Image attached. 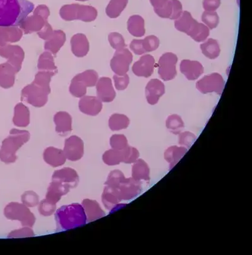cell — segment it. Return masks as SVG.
Segmentation results:
<instances>
[{
	"label": "cell",
	"instance_id": "obj_55",
	"mask_svg": "<svg viewBox=\"0 0 252 255\" xmlns=\"http://www.w3.org/2000/svg\"><path fill=\"white\" fill-rule=\"evenodd\" d=\"M76 1H88V0H76Z\"/></svg>",
	"mask_w": 252,
	"mask_h": 255
},
{
	"label": "cell",
	"instance_id": "obj_31",
	"mask_svg": "<svg viewBox=\"0 0 252 255\" xmlns=\"http://www.w3.org/2000/svg\"><path fill=\"white\" fill-rule=\"evenodd\" d=\"M37 68L40 71H48L54 75L58 71L54 64L53 56L48 51L44 52L40 55L38 61Z\"/></svg>",
	"mask_w": 252,
	"mask_h": 255
},
{
	"label": "cell",
	"instance_id": "obj_42",
	"mask_svg": "<svg viewBox=\"0 0 252 255\" xmlns=\"http://www.w3.org/2000/svg\"><path fill=\"white\" fill-rule=\"evenodd\" d=\"M22 204L28 207H34L39 204V197L34 191H27L22 195Z\"/></svg>",
	"mask_w": 252,
	"mask_h": 255
},
{
	"label": "cell",
	"instance_id": "obj_13",
	"mask_svg": "<svg viewBox=\"0 0 252 255\" xmlns=\"http://www.w3.org/2000/svg\"><path fill=\"white\" fill-rule=\"evenodd\" d=\"M155 67V60L151 55L146 54L141 57L133 65L132 70L135 76L149 78L153 75Z\"/></svg>",
	"mask_w": 252,
	"mask_h": 255
},
{
	"label": "cell",
	"instance_id": "obj_51",
	"mask_svg": "<svg viewBox=\"0 0 252 255\" xmlns=\"http://www.w3.org/2000/svg\"><path fill=\"white\" fill-rule=\"evenodd\" d=\"M130 48L135 54L142 55L145 53L142 40L134 39L130 44Z\"/></svg>",
	"mask_w": 252,
	"mask_h": 255
},
{
	"label": "cell",
	"instance_id": "obj_22",
	"mask_svg": "<svg viewBox=\"0 0 252 255\" xmlns=\"http://www.w3.org/2000/svg\"><path fill=\"white\" fill-rule=\"evenodd\" d=\"M82 206L86 214L88 223H91L106 216L105 212L96 201L90 199L83 200Z\"/></svg>",
	"mask_w": 252,
	"mask_h": 255
},
{
	"label": "cell",
	"instance_id": "obj_40",
	"mask_svg": "<svg viewBox=\"0 0 252 255\" xmlns=\"http://www.w3.org/2000/svg\"><path fill=\"white\" fill-rule=\"evenodd\" d=\"M202 21L209 29H214L218 27L220 22V18L216 11H204L202 15Z\"/></svg>",
	"mask_w": 252,
	"mask_h": 255
},
{
	"label": "cell",
	"instance_id": "obj_46",
	"mask_svg": "<svg viewBox=\"0 0 252 255\" xmlns=\"http://www.w3.org/2000/svg\"><path fill=\"white\" fill-rule=\"evenodd\" d=\"M56 211V204L47 201L46 199L42 200L39 203V211L43 216L52 215Z\"/></svg>",
	"mask_w": 252,
	"mask_h": 255
},
{
	"label": "cell",
	"instance_id": "obj_5",
	"mask_svg": "<svg viewBox=\"0 0 252 255\" xmlns=\"http://www.w3.org/2000/svg\"><path fill=\"white\" fill-rule=\"evenodd\" d=\"M61 17L66 21L80 20L85 22L96 20L97 11L94 7L79 4H66L59 11Z\"/></svg>",
	"mask_w": 252,
	"mask_h": 255
},
{
	"label": "cell",
	"instance_id": "obj_9",
	"mask_svg": "<svg viewBox=\"0 0 252 255\" xmlns=\"http://www.w3.org/2000/svg\"><path fill=\"white\" fill-rule=\"evenodd\" d=\"M225 86V82L222 76L216 73L204 76L196 83L197 89L203 94L213 92L222 94Z\"/></svg>",
	"mask_w": 252,
	"mask_h": 255
},
{
	"label": "cell",
	"instance_id": "obj_34",
	"mask_svg": "<svg viewBox=\"0 0 252 255\" xmlns=\"http://www.w3.org/2000/svg\"><path fill=\"white\" fill-rule=\"evenodd\" d=\"M130 121L129 118L123 114H113L109 119V126L112 130H120L127 128Z\"/></svg>",
	"mask_w": 252,
	"mask_h": 255
},
{
	"label": "cell",
	"instance_id": "obj_6",
	"mask_svg": "<svg viewBox=\"0 0 252 255\" xmlns=\"http://www.w3.org/2000/svg\"><path fill=\"white\" fill-rule=\"evenodd\" d=\"M98 78V73L94 70H87L78 74L71 80L70 87L71 94L77 98L85 96L87 94V88L94 87Z\"/></svg>",
	"mask_w": 252,
	"mask_h": 255
},
{
	"label": "cell",
	"instance_id": "obj_26",
	"mask_svg": "<svg viewBox=\"0 0 252 255\" xmlns=\"http://www.w3.org/2000/svg\"><path fill=\"white\" fill-rule=\"evenodd\" d=\"M183 12L182 4L178 0H168V4L156 13L160 17L177 20Z\"/></svg>",
	"mask_w": 252,
	"mask_h": 255
},
{
	"label": "cell",
	"instance_id": "obj_14",
	"mask_svg": "<svg viewBox=\"0 0 252 255\" xmlns=\"http://www.w3.org/2000/svg\"><path fill=\"white\" fill-rule=\"evenodd\" d=\"M116 189L118 190L121 201H128L139 194V181L135 180L133 178L127 179L125 178Z\"/></svg>",
	"mask_w": 252,
	"mask_h": 255
},
{
	"label": "cell",
	"instance_id": "obj_8",
	"mask_svg": "<svg viewBox=\"0 0 252 255\" xmlns=\"http://www.w3.org/2000/svg\"><path fill=\"white\" fill-rule=\"evenodd\" d=\"M49 15L48 7L41 4L35 9L33 15L26 18L20 27L25 34L39 32L47 23V18Z\"/></svg>",
	"mask_w": 252,
	"mask_h": 255
},
{
	"label": "cell",
	"instance_id": "obj_20",
	"mask_svg": "<svg viewBox=\"0 0 252 255\" xmlns=\"http://www.w3.org/2000/svg\"><path fill=\"white\" fill-rule=\"evenodd\" d=\"M71 187L65 183L52 181L47 189L46 199L53 204H57L61 197L68 194Z\"/></svg>",
	"mask_w": 252,
	"mask_h": 255
},
{
	"label": "cell",
	"instance_id": "obj_12",
	"mask_svg": "<svg viewBox=\"0 0 252 255\" xmlns=\"http://www.w3.org/2000/svg\"><path fill=\"white\" fill-rule=\"evenodd\" d=\"M63 151L69 160H80L84 154V143L77 135H72L65 140Z\"/></svg>",
	"mask_w": 252,
	"mask_h": 255
},
{
	"label": "cell",
	"instance_id": "obj_50",
	"mask_svg": "<svg viewBox=\"0 0 252 255\" xmlns=\"http://www.w3.org/2000/svg\"><path fill=\"white\" fill-rule=\"evenodd\" d=\"M196 137L193 134L189 132H185L180 135V144L190 146L196 140Z\"/></svg>",
	"mask_w": 252,
	"mask_h": 255
},
{
	"label": "cell",
	"instance_id": "obj_53",
	"mask_svg": "<svg viewBox=\"0 0 252 255\" xmlns=\"http://www.w3.org/2000/svg\"><path fill=\"white\" fill-rule=\"evenodd\" d=\"M52 33H53V30H52L51 26L47 22L46 24L45 25L43 28L39 31V32H37V35H39V37L41 38V39L47 40L49 39V37L51 36Z\"/></svg>",
	"mask_w": 252,
	"mask_h": 255
},
{
	"label": "cell",
	"instance_id": "obj_23",
	"mask_svg": "<svg viewBox=\"0 0 252 255\" xmlns=\"http://www.w3.org/2000/svg\"><path fill=\"white\" fill-rule=\"evenodd\" d=\"M71 51L78 58H83L89 51V42L85 35L77 34L71 39Z\"/></svg>",
	"mask_w": 252,
	"mask_h": 255
},
{
	"label": "cell",
	"instance_id": "obj_28",
	"mask_svg": "<svg viewBox=\"0 0 252 255\" xmlns=\"http://www.w3.org/2000/svg\"><path fill=\"white\" fill-rule=\"evenodd\" d=\"M102 201L107 209L113 211L119 206V203L121 200L118 190L116 188L106 185L102 195Z\"/></svg>",
	"mask_w": 252,
	"mask_h": 255
},
{
	"label": "cell",
	"instance_id": "obj_54",
	"mask_svg": "<svg viewBox=\"0 0 252 255\" xmlns=\"http://www.w3.org/2000/svg\"><path fill=\"white\" fill-rule=\"evenodd\" d=\"M168 0H150L151 5L153 6L154 12L160 11L168 4Z\"/></svg>",
	"mask_w": 252,
	"mask_h": 255
},
{
	"label": "cell",
	"instance_id": "obj_11",
	"mask_svg": "<svg viewBox=\"0 0 252 255\" xmlns=\"http://www.w3.org/2000/svg\"><path fill=\"white\" fill-rule=\"evenodd\" d=\"M132 59V54L129 49L125 48L116 51L111 61L112 70L118 76L125 75L129 71Z\"/></svg>",
	"mask_w": 252,
	"mask_h": 255
},
{
	"label": "cell",
	"instance_id": "obj_2",
	"mask_svg": "<svg viewBox=\"0 0 252 255\" xmlns=\"http://www.w3.org/2000/svg\"><path fill=\"white\" fill-rule=\"evenodd\" d=\"M53 76V74L48 71H40L35 75L34 82L22 90V101L35 107L45 106L51 93L49 83Z\"/></svg>",
	"mask_w": 252,
	"mask_h": 255
},
{
	"label": "cell",
	"instance_id": "obj_10",
	"mask_svg": "<svg viewBox=\"0 0 252 255\" xmlns=\"http://www.w3.org/2000/svg\"><path fill=\"white\" fill-rule=\"evenodd\" d=\"M178 62L177 55L172 52H166L160 57L157 66L158 68V75L164 81L174 79L177 76L176 64Z\"/></svg>",
	"mask_w": 252,
	"mask_h": 255
},
{
	"label": "cell",
	"instance_id": "obj_38",
	"mask_svg": "<svg viewBox=\"0 0 252 255\" xmlns=\"http://www.w3.org/2000/svg\"><path fill=\"white\" fill-rule=\"evenodd\" d=\"M166 126L171 132L178 134L184 128V124L179 116L173 114L166 119Z\"/></svg>",
	"mask_w": 252,
	"mask_h": 255
},
{
	"label": "cell",
	"instance_id": "obj_36",
	"mask_svg": "<svg viewBox=\"0 0 252 255\" xmlns=\"http://www.w3.org/2000/svg\"><path fill=\"white\" fill-rule=\"evenodd\" d=\"M102 159L108 165H117L123 161V150L109 149L103 154Z\"/></svg>",
	"mask_w": 252,
	"mask_h": 255
},
{
	"label": "cell",
	"instance_id": "obj_41",
	"mask_svg": "<svg viewBox=\"0 0 252 255\" xmlns=\"http://www.w3.org/2000/svg\"><path fill=\"white\" fill-rule=\"evenodd\" d=\"M108 39L112 47L116 49V51L125 49L126 46L125 39L123 35L119 33H111L109 35Z\"/></svg>",
	"mask_w": 252,
	"mask_h": 255
},
{
	"label": "cell",
	"instance_id": "obj_37",
	"mask_svg": "<svg viewBox=\"0 0 252 255\" xmlns=\"http://www.w3.org/2000/svg\"><path fill=\"white\" fill-rule=\"evenodd\" d=\"M187 149L184 147H177L173 146L170 147L169 149L165 152V159L169 162L170 167L172 168L176 163H178L179 159L182 158Z\"/></svg>",
	"mask_w": 252,
	"mask_h": 255
},
{
	"label": "cell",
	"instance_id": "obj_4",
	"mask_svg": "<svg viewBox=\"0 0 252 255\" xmlns=\"http://www.w3.org/2000/svg\"><path fill=\"white\" fill-rule=\"evenodd\" d=\"M30 137V133L27 130H11L9 136L2 142L0 149L1 161L7 164L15 162L17 159L16 152L29 140Z\"/></svg>",
	"mask_w": 252,
	"mask_h": 255
},
{
	"label": "cell",
	"instance_id": "obj_21",
	"mask_svg": "<svg viewBox=\"0 0 252 255\" xmlns=\"http://www.w3.org/2000/svg\"><path fill=\"white\" fill-rule=\"evenodd\" d=\"M45 162L52 167H58L66 163V158L63 150L54 147H47L44 152Z\"/></svg>",
	"mask_w": 252,
	"mask_h": 255
},
{
	"label": "cell",
	"instance_id": "obj_43",
	"mask_svg": "<svg viewBox=\"0 0 252 255\" xmlns=\"http://www.w3.org/2000/svg\"><path fill=\"white\" fill-rule=\"evenodd\" d=\"M125 176L120 170H114L109 174L105 185L114 188H117L120 183L125 179Z\"/></svg>",
	"mask_w": 252,
	"mask_h": 255
},
{
	"label": "cell",
	"instance_id": "obj_33",
	"mask_svg": "<svg viewBox=\"0 0 252 255\" xmlns=\"http://www.w3.org/2000/svg\"><path fill=\"white\" fill-rule=\"evenodd\" d=\"M128 3V0H111L106 8L107 15L111 18H116L123 12Z\"/></svg>",
	"mask_w": 252,
	"mask_h": 255
},
{
	"label": "cell",
	"instance_id": "obj_49",
	"mask_svg": "<svg viewBox=\"0 0 252 255\" xmlns=\"http://www.w3.org/2000/svg\"><path fill=\"white\" fill-rule=\"evenodd\" d=\"M114 80L116 89L120 91L126 89L129 83V77L127 74L124 76L114 75Z\"/></svg>",
	"mask_w": 252,
	"mask_h": 255
},
{
	"label": "cell",
	"instance_id": "obj_18",
	"mask_svg": "<svg viewBox=\"0 0 252 255\" xmlns=\"http://www.w3.org/2000/svg\"><path fill=\"white\" fill-rule=\"evenodd\" d=\"M52 181H57L75 188L79 183V176L74 169L64 168L54 171L52 176Z\"/></svg>",
	"mask_w": 252,
	"mask_h": 255
},
{
	"label": "cell",
	"instance_id": "obj_17",
	"mask_svg": "<svg viewBox=\"0 0 252 255\" xmlns=\"http://www.w3.org/2000/svg\"><path fill=\"white\" fill-rule=\"evenodd\" d=\"M180 70L188 80L198 79L204 73V69L199 61L184 59L180 63Z\"/></svg>",
	"mask_w": 252,
	"mask_h": 255
},
{
	"label": "cell",
	"instance_id": "obj_16",
	"mask_svg": "<svg viewBox=\"0 0 252 255\" xmlns=\"http://www.w3.org/2000/svg\"><path fill=\"white\" fill-rule=\"evenodd\" d=\"M146 98L148 104L154 106L165 93V85L158 79H152L146 87Z\"/></svg>",
	"mask_w": 252,
	"mask_h": 255
},
{
	"label": "cell",
	"instance_id": "obj_45",
	"mask_svg": "<svg viewBox=\"0 0 252 255\" xmlns=\"http://www.w3.org/2000/svg\"><path fill=\"white\" fill-rule=\"evenodd\" d=\"M142 44L146 52H153L160 46V40L154 35H149L142 39Z\"/></svg>",
	"mask_w": 252,
	"mask_h": 255
},
{
	"label": "cell",
	"instance_id": "obj_3",
	"mask_svg": "<svg viewBox=\"0 0 252 255\" xmlns=\"http://www.w3.org/2000/svg\"><path fill=\"white\" fill-rule=\"evenodd\" d=\"M57 225L59 230H69L85 225L87 216L82 205L71 204L62 206L55 214Z\"/></svg>",
	"mask_w": 252,
	"mask_h": 255
},
{
	"label": "cell",
	"instance_id": "obj_47",
	"mask_svg": "<svg viewBox=\"0 0 252 255\" xmlns=\"http://www.w3.org/2000/svg\"><path fill=\"white\" fill-rule=\"evenodd\" d=\"M123 163H134L139 157V152L134 147H126L123 150Z\"/></svg>",
	"mask_w": 252,
	"mask_h": 255
},
{
	"label": "cell",
	"instance_id": "obj_39",
	"mask_svg": "<svg viewBox=\"0 0 252 255\" xmlns=\"http://www.w3.org/2000/svg\"><path fill=\"white\" fill-rule=\"evenodd\" d=\"M209 28L204 23H198L189 36L197 42H201L207 39L209 35Z\"/></svg>",
	"mask_w": 252,
	"mask_h": 255
},
{
	"label": "cell",
	"instance_id": "obj_25",
	"mask_svg": "<svg viewBox=\"0 0 252 255\" xmlns=\"http://www.w3.org/2000/svg\"><path fill=\"white\" fill-rule=\"evenodd\" d=\"M56 131L59 134L65 135L72 130V118L66 112H59L54 117Z\"/></svg>",
	"mask_w": 252,
	"mask_h": 255
},
{
	"label": "cell",
	"instance_id": "obj_7",
	"mask_svg": "<svg viewBox=\"0 0 252 255\" xmlns=\"http://www.w3.org/2000/svg\"><path fill=\"white\" fill-rule=\"evenodd\" d=\"M4 214L9 220L20 221L25 227L32 228L35 223V217L28 207L18 202H11L7 205Z\"/></svg>",
	"mask_w": 252,
	"mask_h": 255
},
{
	"label": "cell",
	"instance_id": "obj_15",
	"mask_svg": "<svg viewBox=\"0 0 252 255\" xmlns=\"http://www.w3.org/2000/svg\"><path fill=\"white\" fill-rule=\"evenodd\" d=\"M97 94L102 102L109 103L113 102L116 96L111 78L103 77L100 78L97 83Z\"/></svg>",
	"mask_w": 252,
	"mask_h": 255
},
{
	"label": "cell",
	"instance_id": "obj_35",
	"mask_svg": "<svg viewBox=\"0 0 252 255\" xmlns=\"http://www.w3.org/2000/svg\"><path fill=\"white\" fill-rule=\"evenodd\" d=\"M149 170L148 165L144 161H137L132 167V178L134 180H148L149 179Z\"/></svg>",
	"mask_w": 252,
	"mask_h": 255
},
{
	"label": "cell",
	"instance_id": "obj_32",
	"mask_svg": "<svg viewBox=\"0 0 252 255\" xmlns=\"http://www.w3.org/2000/svg\"><path fill=\"white\" fill-rule=\"evenodd\" d=\"M201 49L203 54L210 59H215L220 56L221 49L217 40L209 39L201 45Z\"/></svg>",
	"mask_w": 252,
	"mask_h": 255
},
{
	"label": "cell",
	"instance_id": "obj_30",
	"mask_svg": "<svg viewBox=\"0 0 252 255\" xmlns=\"http://www.w3.org/2000/svg\"><path fill=\"white\" fill-rule=\"evenodd\" d=\"M13 123L20 128L27 127L30 124L29 109L23 104H19L15 107Z\"/></svg>",
	"mask_w": 252,
	"mask_h": 255
},
{
	"label": "cell",
	"instance_id": "obj_19",
	"mask_svg": "<svg viewBox=\"0 0 252 255\" xmlns=\"http://www.w3.org/2000/svg\"><path fill=\"white\" fill-rule=\"evenodd\" d=\"M102 103L98 97L83 96L79 102V109L82 113L88 116H96L101 113Z\"/></svg>",
	"mask_w": 252,
	"mask_h": 255
},
{
	"label": "cell",
	"instance_id": "obj_24",
	"mask_svg": "<svg viewBox=\"0 0 252 255\" xmlns=\"http://www.w3.org/2000/svg\"><path fill=\"white\" fill-rule=\"evenodd\" d=\"M198 23V21L192 17L191 13L185 11L182 12L179 18L175 20V27L176 29L180 32L190 35Z\"/></svg>",
	"mask_w": 252,
	"mask_h": 255
},
{
	"label": "cell",
	"instance_id": "obj_29",
	"mask_svg": "<svg viewBox=\"0 0 252 255\" xmlns=\"http://www.w3.org/2000/svg\"><path fill=\"white\" fill-rule=\"evenodd\" d=\"M127 30L133 36L141 37L145 34L144 20L139 15H132L127 21Z\"/></svg>",
	"mask_w": 252,
	"mask_h": 255
},
{
	"label": "cell",
	"instance_id": "obj_52",
	"mask_svg": "<svg viewBox=\"0 0 252 255\" xmlns=\"http://www.w3.org/2000/svg\"><path fill=\"white\" fill-rule=\"evenodd\" d=\"M221 4V0H204L203 8L206 11H215Z\"/></svg>",
	"mask_w": 252,
	"mask_h": 255
},
{
	"label": "cell",
	"instance_id": "obj_27",
	"mask_svg": "<svg viewBox=\"0 0 252 255\" xmlns=\"http://www.w3.org/2000/svg\"><path fill=\"white\" fill-rule=\"evenodd\" d=\"M66 41V34L63 31L54 30L51 36L45 42L44 49L56 55Z\"/></svg>",
	"mask_w": 252,
	"mask_h": 255
},
{
	"label": "cell",
	"instance_id": "obj_1",
	"mask_svg": "<svg viewBox=\"0 0 252 255\" xmlns=\"http://www.w3.org/2000/svg\"><path fill=\"white\" fill-rule=\"evenodd\" d=\"M34 8L28 0H0V27L20 26Z\"/></svg>",
	"mask_w": 252,
	"mask_h": 255
},
{
	"label": "cell",
	"instance_id": "obj_44",
	"mask_svg": "<svg viewBox=\"0 0 252 255\" xmlns=\"http://www.w3.org/2000/svg\"><path fill=\"white\" fill-rule=\"evenodd\" d=\"M110 144L113 149L120 151L128 147L127 140L125 135L122 134L113 135L111 138Z\"/></svg>",
	"mask_w": 252,
	"mask_h": 255
},
{
	"label": "cell",
	"instance_id": "obj_48",
	"mask_svg": "<svg viewBox=\"0 0 252 255\" xmlns=\"http://www.w3.org/2000/svg\"><path fill=\"white\" fill-rule=\"evenodd\" d=\"M34 232L30 227H25L20 230L11 231L8 236L9 238H30L34 237Z\"/></svg>",
	"mask_w": 252,
	"mask_h": 255
}]
</instances>
